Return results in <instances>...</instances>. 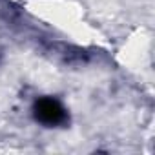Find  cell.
<instances>
[{"label":"cell","instance_id":"6da1fadb","mask_svg":"<svg viewBox=\"0 0 155 155\" xmlns=\"http://www.w3.org/2000/svg\"><path fill=\"white\" fill-rule=\"evenodd\" d=\"M33 115L38 122L48 124V126H57V124H64L68 119L66 110L62 108L60 102L53 101V99H40L35 102L33 106Z\"/></svg>","mask_w":155,"mask_h":155}]
</instances>
